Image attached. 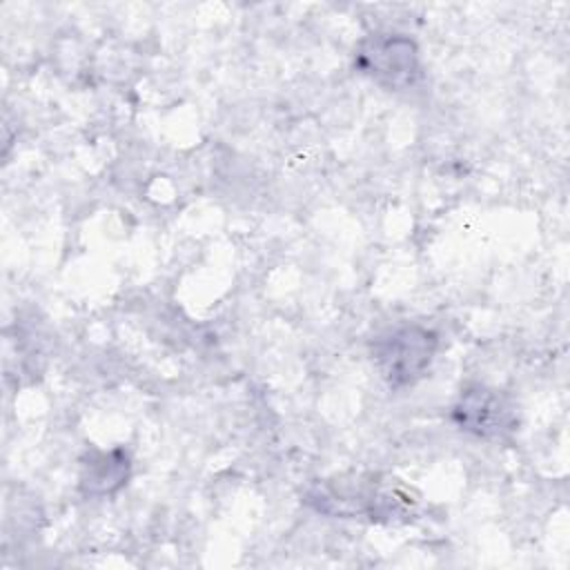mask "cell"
Returning a JSON list of instances; mask_svg holds the SVG:
<instances>
[{
	"instance_id": "3957f363",
	"label": "cell",
	"mask_w": 570,
	"mask_h": 570,
	"mask_svg": "<svg viewBox=\"0 0 570 570\" xmlns=\"http://www.w3.org/2000/svg\"><path fill=\"white\" fill-rule=\"evenodd\" d=\"M454 416L463 430L479 436H497L512 425L510 407L501 401L499 394L485 387L468 390L454 407Z\"/></svg>"
},
{
	"instance_id": "6da1fadb",
	"label": "cell",
	"mask_w": 570,
	"mask_h": 570,
	"mask_svg": "<svg viewBox=\"0 0 570 570\" xmlns=\"http://www.w3.org/2000/svg\"><path fill=\"white\" fill-rule=\"evenodd\" d=\"M436 336L419 325L394 327L374 341V361L392 387L414 383L428 370Z\"/></svg>"
},
{
	"instance_id": "7a4b0ae2",
	"label": "cell",
	"mask_w": 570,
	"mask_h": 570,
	"mask_svg": "<svg viewBox=\"0 0 570 570\" xmlns=\"http://www.w3.org/2000/svg\"><path fill=\"white\" fill-rule=\"evenodd\" d=\"M356 65L363 73L390 89L410 87L419 76V53L410 38L370 36L356 51Z\"/></svg>"
},
{
	"instance_id": "277c9868",
	"label": "cell",
	"mask_w": 570,
	"mask_h": 570,
	"mask_svg": "<svg viewBox=\"0 0 570 570\" xmlns=\"http://www.w3.org/2000/svg\"><path fill=\"white\" fill-rule=\"evenodd\" d=\"M127 479V459L122 454H102L100 461L89 463L82 483L89 485V492H111Z\"/></svg>"
}]
</instances>
